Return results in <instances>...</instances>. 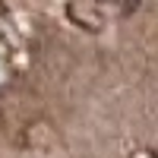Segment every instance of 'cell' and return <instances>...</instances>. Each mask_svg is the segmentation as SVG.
<instances>
[{
	"label": "cell",
	"mask_w": 158,
	"mask_h": 158,
	"mask_svg": "<svg viewBox=\"0 0 158 158\" xmlns=\"http://www.w3.org/2000/svg\"><path fill=\"white\" fill-rule=\"evenodd\" d=\"M70 10V16H73V22H79V25H85V29H92V32H95V29H101V19H92V13L82 6V10H79V3H76V0H73V3L67 6Z\"/></svg>",
	"instance_id": "1"
},
{
	"label": "cell",
	"mask_w": 158,
	"mask_h": 158,
	"mask_svg": "<svg viewBox=\"0 0 158 158\" xmlns=\"http://www.w3.org/2000/svg\"><path fill=\"white\" fill-rule=\"evenodd\" d=\"M101 3H111V6H117V10L130 13V10H136V6H139V0H101Z\"/></svg>",
	"instance_id": "2"
},
{
	"label": "cell",
	"mask_w": 158,
	"mask_h": 158,
	"mask_svg": "<svg viewBox=\"0 0 158 158\" xmlns=\"http://www.w3.org/2000/svg\"><path fill=\"white\" fill-rule=\"evenodd\" d=\"M3 13H6V6H3V0H0V16H3Z\"/></svg>",
	"instance_id": "3"
}]
</instances>
